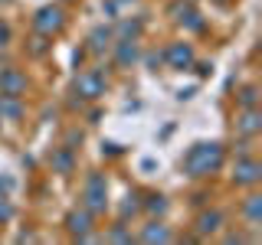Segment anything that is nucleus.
Returning a JSON list of instances; mask_svg holds the SVG:
<instances>
[{
  "label": "nucleus",
  "mask_w": 262,
  "mask_h": 245,
  "mask_svg": "<svg viewBox=\"0 0 262 245\" xmlns=\"http://www.w3.org/2000/svg\"><path fill=\"white\" fill-rule=\"evenodd\" d=\"M220 163H223V147L216 141H196L184 154V174L193 177V180H203V177L216 174Z\"/></svg>",
  "instance_id": "obj_1"
},
{
  "label": "nucleus",
  "mask_w": 262,
  "mask_h": 245,
  "mask_svg": "<svg viewBox=\"0 0 262 245\" xmlns=\"http://www.w3.org/2000/svg\"><path fill=\"white\" fill-rule=\"evenodd\" d=\"M82 206L89 212H105L108 209V183H105L102 174H89L85 177V190H82Z\"/></svg>",
  "instance_id": "obj_2"
},
{
  "label": "nucleus",
  "mask_w": 262,
  "mask_h": 245,
  "mask_svg": "<svg viewBox=\"0 0 262 245\" xmlns=\"http://www.w3.org/2000/svg\"><path fill=\"white\" fill-rule=\"evenodd\" d=\"M72 92H76L79 102H95L98 95H105V76L95 69H85L79 72L76 82H72Z\"/></svg>",
  "instance_id": "obj_3"
},
{
  "label": "nucleus",
  "mask_w": 262,
  "mask_h": 245,
  "mask_svg": "<svg viewBox=\"0 0 262 245\" xmlns=\"http://www.w3.org/2000/svg\"><path fill=\"white\" fill-rule=\"evenodd\" d=\"M62 27H66V10H62V7H56V4L39 7L36 16H33V30H36L39 36H56Z\"/></svg>",
  "instance_id": "obj_4"
},
{
  "label": "nucleus",
  "mask_w": 262,
  "mask_h": 245,
  "mask_svg": "<svg viewBox=\"0 0 262 245\" xmlns=\"http://www.w3.org/2000/svg\"><path fill=\"white\" fill-rule=\"evenodd\" d=\"M66 229H69L72 239L89 242V239H92V212H89L85 206H82V209H72L69 216H66Z\"/></svg>",
  "instance_id": "obj_5"
},
{
  "label": "nucleus",
  "mask_w": 262,
  "mask_h": 245,
  "mask_svg": "<svg viewBox=\"0 0 262 245\" xmlns=\"http://www.w3.org/2000/svg\"><path fill=\"white\" fill-rule=\"evenodd\" d=\"M259 180H262V163L256 157L236 160V167H233V183L236 186H256Z\"/></svg>",
  "instance_id": "obj_6"
},
{
  "label": "nucleus",
  "mask_w": 262,
  "mask_h": 245,
  "mask_svg": "<svg viewBox=\"0 0 262 245\" xmlns=\"http://www.w3.org/2000/svg\"><path fill=\"white\" fill-rule=\"evenodd\" d=\"M193 46L190 43H170L167 49H164V62L170 65V69H190L193 65Z\"/></svg>",
  "instance_id": "obj_7"
},
{
  "label": "nucleus",
  "mask_w": 262,
  "mask_h": 245,
  "mask_svg": "<svg viewBox=\"0 0 262 245\" xmlns=\"http://www.w3.org/2000/svg\"><path fill=\"white\" fill-rule=\"evenodd\" d=\"M223 212L220 209H203L200 216H196V223H193V229H196V235H203V239H207V235H216L220 229H223Z\"/></svg>",
  "instance_id": "obj_8"
},
{
  "label": "nucleus",
  "mask_w": 262,
  "mask_h": 245,
  "mask_svg": "<svg viewBox=\"0 0 262 245\" xmlns=\"http://www.w3.org/2000/svg\"><path fill=\"white\" fill-rule=\"evenodd\" d=\"M23 92H27V76L20 69L0 72V95H23Z\"/></svg>",
  "instance_id": "obj_9"
},
{
  "label": "nucleus",
  "mask_w": 262,
  "mask_h": 245,
  "mask_svg": "<svg viewBox=\"0 0 262 245\" xmlns=\"http://www.w3.org/2000/svg\"><path fill=\"white\" fill-rule=\"evenodd\" d=\"M170 13H174V20L180 23V27H187V30H196V33L203 30V20H200V13H196L190 4H184V0L170 7Z\"/></svg>",
  "instance_id": "obj_10"
},
{
  "label": "nucleus",
  "mask_w": 262,
  "mask_h": 245,
  "mask_svg": "<svg viewBox=\"0 0 262 245\" xmlns=\"http://www.w3.org/2000/svg\"><path fill=\"white\" fill-rule=\"evenodd\" d=\"M112 49H115V62H118L121 69H128V65L138 62V39H115Z\"/></svg>",
  "instance_id": "obj_11"
},
{
  "label": "nucleus",
  "mask_w": 262,
  "mask_h": 245,
  "mask_svg": "<svg viewBox=\"0 0 262 245\" xmlns=\"http://www.w3.org/2000/svg\"><path fill=\"white\" fill-rule=\"evenodd\" d=\"M138 239H141L144 245H164V242H174V235H170V229L164 226V223H158V219H151V223H147L144 229H141V235H138Z\"/></svg>",
  "instance_id": "obj_12"
},
{
  "label": "nucleus",
  "mask_w": 262,
  "mask_h": 245,
  "mask_svg": "<svg viewBox=\"0 0 262 245\" xmlns=\"http://www.w3.org/2000/svg\"><path fill=\"white\" fill-rule=\"evenodd\" d=\"M236 131L246 134V137L259 134V131H262V114H259V108H243L239 118H236Z\"/></svg>",
  "instance_id": "obj_13"
},
{
  "label": "nucleus",
  "mask_w": 262,
  "mask_h": 245,
  "mask_svg": "<svg viewBox=\"0 0 262 245\" xmlns=\"http://www.w3.org/2000/svg\"><path fill=\"white\" fill-rule=\"evenodd\" d=\"M49 167H53V174L69 177L72 170H76V157H72V147H56L53 157H49Z\"/></svg>",
  "instance_id": "obj_14"
},
{
  "label": "nucleus",
  "mask_w": 262,
  "mask_h": 245,
  "mask_svg": "<svg viewBox=\"0 0 262 245\" xmlns=\"http://www.w3.org/2000/svg\"><path fill=\"white\" fill-rule=\"evenodd\" d=\"M20 118H23L20 95H0V121H20Z\"/></svg>",
  "instance_id": "obj_15"
},
{
  "label": "nucleus",
  "mask_w": 262,
  "mask_h": 245,
  "mask_svg": "<svg viewBox=\"0 0 262 245\" xmlns=\"http://www.w3.org/2000/svg\"><path fill=\"white\" fill-rule=\"evenodd\" d=\"M112 43H115V30L112 27H95L92 36H89V49H92V53H105Z\"/></svg>",
  "instance_id": "obj_16"
},
{
  "label": "nucleus",
  "mask_w": 262,
  "mask_h": 245,
  "mask_svg": "<svg viewBox=\"0 0 262 245\" xmlns=\"http://www.w3.org/2000/svg\"><path fill=\"white\" fill-rule=\"evenodd\" d=\"M243 216L249 219L252 226L262 223V196H259V193H249V196L243 200Z\"/></svg>",
  "instance_id": "obj_17"
},
{
  "label": "nucleus",
  "mask_w": 262,
  "mask_h": 245,
  "mask_svg": "<svg viewBox=\"0 0 262 245\" xmlns=\"http://www.w3.org/2000/svg\"><path fill=\"white\" fill-rule=\"evenodd\" d=\"M236 98H239L243 108H256V105H259V88H256V85H243Z\"/></svg>",
  "instance_id": "obj_18"
},
{
  "label": "nucleus",
  "mask_w": 262,
  "mask_h": 245,
  "mask_svg": "<svg viewBox=\"0 0 262 245\" xmlns=\"http://www.w3.org/2000/svg\"><path fill=\"white\" fill-rule=\"evenodd\" d=\"M144 209L151 212V216H164V212H167V200H164V196H147V203H144Z\"/></svg>",
  "instance_id": "obj_19"
},
{
  "label": "nucleus",
  "mask_w": 262,
  "mask_h": 245,
  "mask_svg": "<svg viewBox=\"0 0 262 245\" xmlns=\"http://www.w3.org/2000/svg\"><path fill=\"white\" fill-rule=\"evenodd\" d=\"M118 33H121V39H138V36H141V23H138V20H125Z\"/></svg>",
  "instance_id": "obj_20"
},
{
  "label": "nucleus",
  "mask_w": 262,
  "mask_h": 245,
  "mask_svg": "<svg viewBox=\"0 0 262 245\" xmlns=\"http://www.w3.org/2000/svg\"><path fill=\"white\" fill-rule=\"evenodd\" d=\"M108 242H131V232L125 229V223H118V226H112L108 229V235H105Z\"/></svg>",
  "instance_id": "obj_21"
},
{
  "label": "nucleus",
  "mask_w": 262,
  "mask_h": 245,
  "mask_svg": "<svg viewBox=\"0 0 262 245\" xmlns=\"http://www.w3.org/2000/svg\"><path fill=\"white\" fill-rule=\"evenodd\" d=\"M13 216V209H10V203H7V196H0V223H7V219Z\"/></svg>",
  "instance_id": "obj_22"
},
{
  "label": "nucleus",
  "mask_w": 262,
  "mask_h": 245,
  "mask_svg": "<svg viewBox=\"0 0 262 245\" xmlns=\"http://www.w3.org/2000/svg\"><path fill=\"white\" fill-rule=\"evenodd\" d=\"M7 43H10V27H7V23L0 20V49H4Z\"/></svg>",
  "instance_id": "obj_23"
},
{
  "label": "nucleus",
  "mask_w": 262,
  "mask_h": 245,
  "mask_svg": "<svg viewBox=\"0 0 262 245\" xmlns=\"http://www.w3.org/2000/svg\"><path fill=\"white\" fill-rule=\"evenodd\" d=\"M131 212H138V203H135V196H128V203L121 206V216H131Z\"/></svg>",
  "instance_id": "obj_24"
},
{
  "label": "nucleus",
  "mask_w": 262,
  "mask_h": 245,
  "mask_svg": "<svg viewBox=\"0 0 262 245\" xmlns=\"http://www.w3.org/2000/svg\"><path fill=\"white\" fill-rule=\"evenodd\" d=\"M239 242H246V235H239V232H229L226 235V245H239Z\"/></svg>",
  "instance_id": "obj_25"
},
{
  "label": "nucleus",
  "mask_w": 262,
  "mask_h": 245,
  "mask_svg": "<svg viewBox=\"0 0 262 245\" xmlns=\"http://www.w3.org/2000/svg\"><path fill=\"white\" fill-rule=\"evenodd\" d=\"M10 186H13V180H0V190H4V193L10 190Z\"/></svg>",
  "instance_id": "obj_26"
}]
</instances>
